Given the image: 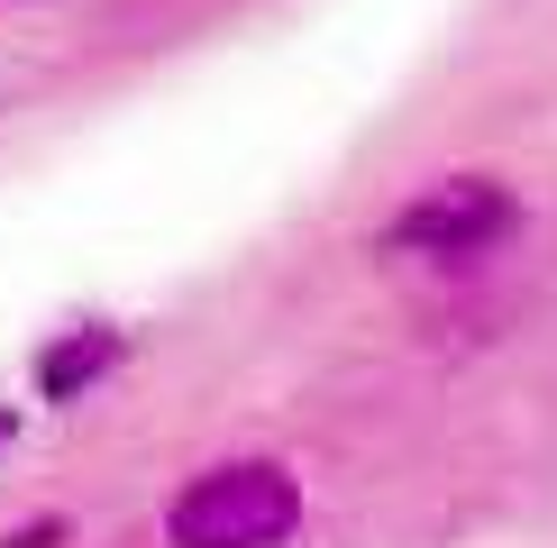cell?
<instances>
[{"label":"cell","instance_id":"cell-1","mask_svg":"<svg viewBox=\"0 0 557 548\" xmlns=\"http://www.w3.org/2000/svg\"><path fill=\"white\" fill-rule=\"evenodd\" d=\"M301 531V475L274 457H228L165 502L174 548H284Z\"/></svg>","mask_w":557,"mask_h":548},{"label":"cell","instance_id":"cell-2","mask_svg":"<svg viewBox=\"0 0 557 548\" xmlns=\"http://www.w3.org/2000/svg\"><path fill=\"white\" fill-rule=\"evenodd\" d=\"M512 228H521V201H512L503 174H438V183H421V192L384 220V257L467 265V257H494Z\"/></svg>","mask_w":557,"mask_h":548},{"label":"cell","instance_id":"cell-3","mask_svg":"<svg viewBox=\"0 0 557 548\" xmlns=\"http://www.w3.org/2000/svg\"><path fill=\"white\" fill-rule=\"evenodd\" d=\"M120 357H128V329H110V320H83V329H64L55 348L37 357V394H46V402H83Z\"/></svg>","mask_w":557,"mask_h":548}]
</instances>
